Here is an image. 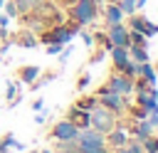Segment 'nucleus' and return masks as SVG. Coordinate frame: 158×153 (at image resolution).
I'll use <instances>...</instances> for the list:
<instances>
[{
    "label": "nucleus",
    "mask_w": 158,
    "mask_h": 153,
    "mask_svg": "<svg viewBox=\"0 0 158 153\" xmlns=\"http://www.w3.org/2000/svg\"><path fill=\"white\" fill-rule=\"evenodd\" d=\"M40 74H42V69H40L37 64H22V67L17 69L20 81H22V84H27V86H30V84H32V81H35Z\"/></svg>",
    "instance_id": "9b49d317"
},
{
    "label": "nucleus",
    "mask_w": 158,
    "mask_h": 153,
    "mask_svg": "<svg viewBox=\"0 0 158 153\" xmlns=\"http://www.w3.org/2000/svg\"><path fill=\"white\" fill-rule=\"evenodd\" d=\"M128 57H131L133 62H148V52H146V47H141V44H128Z\"/></svg>",
    "instance_id": "f3484780"
},
{
    "label": "nucleus",
    "mask_w": 158,
    "mask_h": 153,
    "mask_svg": "<svg viewBox=\"0 0 158 153\" xmlns=\"http://www.w3.org/2000/svg\"><path fill=\"white\" fill-rule=\"evenodd\" d=\"M79 32V27L72 22V25H57L54 30H49V32H42L40 37H37V42H42V44H52V42H59V44H69L72 42V37Z\"/></svg>",
    "instance_id": "7ed1b4c3"
},
{
    "label": "nucleus",
    "mask_w": 158,
    "mask_h": 153,
    "mask_svg": "<svg viewBox=\"0 0 158 153\" xmlns=\"http://www.w3.org/2000/svg\"><path fill=\"white\" fill-rule=\"evenodd\" d=\"M89 126L96 128V131H101V133H109V131L116 126V114L109 111L106 106H101V104L96 101V106L89 109Z\"/></svg>",
    "instance_id": "f03ea898"
},
{
    "label": "nucleus",
    "mask_w": 158,
    "mask_h": 153,
    "mask_svg": "<svg viewBox=\"0 0 158 153\" xmlns=\"http://www.w3.org/2000/svg\"><path fill=\"white\" fill-rule=\"evenodd\" d=\"M109 54H111V62H114V69H116V72H121V69L126 67V62L131 59V57H128V47H111Z\"/></svg>",
    "instance_id": "9d476101"
},
{
    "label": "nucleus",
    "mask_w": 158,
    "mask_h": 153,
    "mask_svg": "<svg viewBox=\"0 0 158 153\" xmlns=\"http://www.w3.org/2000/svg\"><path fill=\"white\" fill-rule=\"evenodd\" d=\"M126 141H128V136L121 131V128H111L109 133H106V146H111V148H118V146H126Z\"/></svg>",
    "instance_id": "2eb2a0df"
},
{
    "label": "nucleus",
    "mask_w": 158,
    "mask_h": 153,
    "mask_svg": "<svg viewBox=\"0 0 158 153\" xmlns=\"http://www.w3.org/2000/svg\"><path fill=\"white\" fill-rule=\"evenodd\" d=\"M89 84H91V74H81V76H79V81H77V89L81 91V89H86Z\"/></svg>",
    "instance_id": "bb28decb"
},
{
    "label": "nucleus",
    "mask_w": 158,
    "mask_h": 153,
    "mask_svg": "<svg viewBox=\"0 0 158 153\" xmlns=\"http://www.w3.org/2000/svg\"><path fill=\"white\" fill-rule=\"evenodd\" d=\"M77 106H79V109H84V111L94 109V106H96V94H94V96H84L81 101H77Z\"/></svg>",
    "instance_id": "393cba45"
},
{
    "label": "nucleus",
    "mask_w": 158,
    "mask_h": 153,
    "mask_svg": "<svg viewBox=\"0 0 158 153\" xmlns=\"http://www.w3.org/2000/svg\"><path fill=\"white\" fill-rule=\"evenodd\" d=\"M2 7H5V15H7V17H17V7H15V2H12V0H5V5H2Z\"/></svg>",
    "instance_id": "a878e982"
},
{
    "label": "nucleus",
    "mask_w": 158,
    "mask_h": 153,
    "mask_svg": "<svg viewBox=\"0 0 158 153\" xmlns=\"http://www.w3.org/2000/svg\"><path fill=\"white\" fill-rule=\"evenodd\" d=\"M67 121H72L79 131H81V128H89V111H84V109H79V106L74 104V106H69V111H67Z\"/></svg>",
    "instance_id": "1a4fd4ad"
},
{
    "label": "nucleus",
    "mask_w": 158,
    "mask_h": 153,
    "mask_svg": "<svg viewBox=\"0 0 158 153\" xmlns=\"http://www.w3.org/2000/svg\"><path fill=\"white\" fill-rule=\"evenodd\" d=\"M133 118H136V121H143V118H148V111H146L143 106H136V109H133Z\"/></svg>",
    "instance_id": "c85d7f7f"
},
{
    "label": "nucleus",
    "mask_w": 158,
    "mask_h": 153,
    "mask_svg": "<svg viewBox=\"0 0 158 153\" xmlns=\"http://www.w3.org/2000/svg\"><path fill=\"white\" fill-rule=\"evenodd\" d=\"M111 153H128V151H126V146H118V148H114Z\"/></svg>",
    "instance_id": "f704fd0d"
},
{
    "label": "nucleus",
    "mask_w": 158,
    "mask_h": 153,
    "mask_svg": "<svg viewBox=\"0 0 158 153\" xmlns=\"http://www.w3.org/2000/svg\"><path fill=\"white\" fill-rule=\"evenodd\" d=\"M116 5L123 10V15H133L136 12V0H116Z\"/></svg>",
    "instance_id": "4be33fe9"
},
{
    "label": "nucleus",
    "mask_w": 158,
    "mask_h": 153,
    "mask_svg": "<svg viewBox=\"0 0 158 153\" xmlns=\"http://www.w3.org/2000/svg\"><path fill=\"white\" fill-rule=\"evenodd\" d=\"M151 133H153V123H151L148 118H143V121H136V126H133V138L143 141V138H148Z\"/></svg>",
    "instance_id": "dca6fc26"
},
{
    "label": "nucleus",
    "mask_w": 158,
    "mask_h": 153,
    "mask_svg": "<svg viewBox=\"0 0 158 153\" xmlns=\"http://www.w3.org/2000/svg\"><path fill=\"white\" fill-rule=\"evenodd\" d=\"M128 27L131 30H138L141 35H146V37H153L156 32H158V25H153V22H148V17L146 15H131L128 17Z\"/></svg>",
    "instance_id": "6e6552de"
},
{
    "label": "nucleus",
    "mask_w": 158,
    "mask_h": 153,
    "mask_svg": "<svg viewBox=\"0 0 158 153\" xmlns=\"http://www.w3.org/2000/svg\"><path fill=\"white\" fill-rule=\"evenodd\" d=\"M77 133H79V128H77L72 121L62 118V121H57V123L52 126L49 138H52V141H69V138H77Z\"/></svg>",
    "instance_id": "0eeeda50"
},
{
    "label": "nucleus",
    "mask_w": 158,
    "mask_h": 153,
    "mask_svg": "<svg viewBox=\"0 0 158 153\" xmlns=\"http://www.w3.org/2000/svg\"><path fill=\"white\" fill-rule=\"evenodd\" d=\"M62 2H69V5H72V2H74V0H62Z\"/></svg>",
    "instance_id": "4c0bfd02"
},
{
    "label": "nucleus",
    "mask_w": 158,
    "mask_h": 153,
    "mask_svg": "<svg viewBox=\"0 0 158 153\" xmlns=\"http://www.w3.org/2000/svg\"><path fill=\"white\" fill-rule=\"evenodd\" d=\"M42 106H44L42 99H35V101H32V111H42Z\"/></svg>",
    "instance_id": "2f4dec72"
},
{
    "label": "nucleus",
    "mask_w": 158,
    "mask_h": 153,
    "mask_svg": "<svg viewBox=\"0 0 158 153\" xmlns=\"http://www.w3.org/2000/svg\"><path fill=\"white\" fill-rule=\"evenodd\" d=\"M2 5H5V0H0V10H2Z\"/></svg>",
    "instance_id": "e433bc0d"
},
{
    "label": "nucleus",
    "mask_w": 158,
    "mask_h": 153,
    "mask_svg": "<svg viewBox=\"0 0 158 153\" xmlns=\"http://www.w3.org/2000/svg\"><path fill=\"white\" fill-rule=\"evenodd\" d=\"M106 89L121 94V96H131L133 94V76H126L123 72L121 74H111L109 81H106Z\"/></svg>",
    "instance_id": "39448f33"
},
{
    "label": "nucleus",
    "mask_w": 158,
    "mask_h": 153,
    "mask_svg": "<svg viewBox=\"0 0 158 153\" xmlns=\"http://www.w3.org/2000/svg\"><path fill=\"white\" fill-rule=\"evenodd\" d=\"M10 25V17L7 15H0V27H7Z\"/></svg>",
    "instance_id": "72a5a7b5"
},
{
    "label": "nucleus",
    "mask_w": 158,
    "mask_h": 153,
    "mask_svg": "<svg viewBox=\"0 0 158 153\" xmlns=\"http://www.w3.org/2000/svg\"><path fill=\"white\" fill-rule=\"evenodd\" d=\"M69 54H72V47H67V49H62V52H59V62L64 64V62L69 59Z\"/></svg>",
    "instance_id": "7c9ffc66"
},
{
    "label": "nucleus",
    "mask_w": 158,
    "mask_h": 153,
    "mask_svg": "<svg viewBox=\"0 0 158 153\" xmlns=\"http://www.w3.org/2000/svg\"><path fill=\"white\" fill-rule=\"evenodd\" d=\"M153 133H158V126H156V128H153Z\"/></svg>",
    "instance_id": "58836bf2"
},
{
    "label": "nucleus",
    "mask_w": 158,
    "mask_h": 153,
    "mask_svg": "<svg viewBox=\"0 0 158 153\" xmlns=\"http://www.w3.org/2000/svg\"><path fill=\"white\" fill-rule=\"evenodd\" d=\"M96 12H99L96 0H74V2L69 5V17H72V22H74L77 27L91 25V22L96 20Z\"/></svg>",
    "instance_id": "f257e3e1"
},
{
    "label": "nucleus",
    "mask_w": 158,
    "mask_h": 153,
    "mask_svg": "<svg viewBox=\"0 0 158 153\" xmlns=\"http://www.w3.org/2000/svg\"><path fill=\"white\" fill-rule=\"evenodd\" d=\"M126 151H128V153H146L138 138H128V141H126Z\"/></svg>",
    "instance_id": "b1692460"
},
{
    "label": "nucleus",
    "mask_w": 158,
    "mask_h": 153,
    "mask_svg": "<svg viewBox=\"0 0 158 153\" xmlns=\"http://www.w3.org/2000/svg\"><path fill=\"white\" fill-rule=\"evenodd\" d=\"M153 153H158V151H153Z\"/></svg>",
    "instance_id": "a19ab883"
},
{
    "label": "nucleus",
    "mask_w": 158,
    "mask_h": 153,
    "mask_svg": "<svg viewBox=\"0 0 158 153\" xmlns=\"http://www.w3.org/2000/svg\"><path fill=\"white\" fill-rule=\"evenodd\" d=\"M114 2H116V0H114Z\"/></svg>",
    "instance_id": "79ce46f5"
},
{
    "label": "nucleus",
    "mask_w": 158,
    "mask_h": 153,
    "mask_svg": "<svg viewBox=\"0 0 158 153\" xmlns=\"http://www.w3.org/2000/svg\"><path fill=\"white\" fill-rule=\"evenodd\" d=\"M96 101L101 104V106H106L109 111H114L116 116L126 109V96H121V94H116V91H111V89H106V84L96 91Z\"/></svg>",
    "instance_id": "20e7f679"
},
{
    "label": "nucleus",
    "mask_w": 158,
    "mask_h": 153,
    "mask_svg": "<svg viewBox=\"0 0 158 153\" xmlns=\"http://www.w3.org/2000/svg\"><path fill=\"white\" fill-rule=\"evenodd\" d=\"M141 146H143V151H146V153L158 151V136H153V133H151L148 138H143V141H141Z\"/></svg>",
    "instance_id": "aec40b11"
},
{
    "label": "nucleus",
    "mask_w": 158,
    "mask_h": 153,
    "mask_svg": "<svg viewBox=\"0 0 158 153\" xmlns=\"http://www.w3.org/2000/svg\"><path fill=\"white\" fill-rule=\"evenodd\" d=\"M79 37L84 39V44H86V47H91V44H94V35H89V32H84V27H79Z\"/></svg>",
    "instance_id": "cd10ccee"
},
{
    "label": "nucleus",
    "mask_w": 158,
    "mask_h": 153,
    "mask_svg": "<svg viewBox=\"0 0 158 153\" xmlns=\"http://www.w3.org/2000/svg\"><path fill=\"white\" fill-rule=\"evenodd\" d=\"M79 153H111L109 146H77Z\"/></svg>",
    "instance_id": "412c9836"
},
{
    "label": "nucleus",
    "mask_w": 158,
    "mask_h": 153,
    "mask_svg": "<svg viewBox=\"0 0 158 153\" xmlns=\"http://www.w3.org/2000/svg\"><path fill=\"white\" fill-rule=\"evenodd\" d=\"M0 153H10V146H5V143H0Z\"/></svg>",
    "instance_id": "c9c22d12"
},
{
    "label": "nucleus",
    "mask_w": 158,
    "mask_h": 153,
    "mask_svg": "<svg viewBox=\"0 0 158 153\" xmlns=\"http://www.w3.org/2000/svg\"><path fill=\"white\" fill-rule=\"evenodd\" d=\"M40 116H35V123H44V118H47V114H42V111H37Z\"/></svg>",
    "instance_id": "473e14b6"
},
{
    "label": "nucleus",
    "mask_w": 158,
    "mask_h": 153,
    "mask_svg": "<svg viewBox=\"0 0 158 153\" xmlns=\"http://www.w3.org/2000/svg\"><path fill=\"white\" fill-rule=\"evenodd\" d=\"M106 39L111 42V47H128V27L123 22L118 25H106Z\"/></svg>",
    "instance_id": "423d86ee"
},
{
    "label": "nucleus",
    "mask_w": 158,
    "mask_h": 153,
    "mask_svg": "<svg viewBox=\"0 0 158 153\" xmlns=\"http://www.w3.org/2000/svg\"><path fill=\"white\" fill-rule=\"evenodd\" d=\"M136 106H143L148 114H151V111H158V96H153V94H148V91H138Z\"/></svg>",
    "instance_id": "4468645a"
},
{
    "label": "nucleus",
    "mask_w": 158,
    "mask_h": 153,
    "mask_svg": "<svg viewBox=\"0 0 158 153\" xmlns=\"http://www.w3.org/2000/svg\"><path fill=\"white\" fill-rule=\"evenodd\" d=\"M62 47H64V44L52 42V44H47V54H59V52H62Z\"/></svg>",
    "instance_id": "c756f323"
},
{
    "label": "nucleus",
    "mask_w": 158,
    "mask_h": 153,
    "mask_svg": "<svg viewBox=\"0 0 158 153\" xmlns=\"http://www.w3.org/2000/svg\"><path fill=\"white\" fill-rule=\"evenodd\" d=\"M42 153H52V151H42Z\"/></svg>",
    "instance_id": "ea45409f"
},
{
    "label": "nucleus",
    "mask_w": 158,
    "mask_h": 153,
    "mask_svg": "<svg viewBox=\"0 0 158 153\" xmlns=\"http://www.w3.org/2000/svg\"><path fill=\"white\" fill-rule=\"evenodd\" d=\"M15 7H17V15H32L37 12L40 7H44L47 0H12Z\"/></svg>",
    "instance_id": "f8f14e48"
},
{
    "label": "nucleus",
    "mask_w": 158,
    "mask_h": 153,
    "mask_svg": "<svg viewBox=\"0 0 158 153\" xmlns=\"http://www.w3.org/2000/svg\"><path fill=\"white\" fill-rule=\"evenodd\" d=\"M123 10L116 5V2H109L106 7H104V20H106V25H118V22H123Z\"/></svg>",
    "instance_id": "ddd939ff"
},
{
    "label": "nucleus",
    "mask_w": 158,
    "mask_h": 153,
    "mask_svg": "<svg viewBox=\"0 0 158 153\" xmlns=\"http://www.w3.org/2000/svg\"><path fill=\"white\" fill-rule=\"evenodd\" d=\"M15 44H17V47H27V49H30V47H37V37H35L32 32H20V35H17V39H15Z\"/></svg>",
    "instance_id": "a211bd4d"
},
{
    "label": "nucleus",
    "mask_w": 158,
    "mask_h": 153,
    "mask_svg": "<svg viewBox=\"0 0 158 153\" xmlns=\"http://www.w3.org/2000/svg\"><path fill=\"white\" fill-rule=\"evenodd\" d=\"M0 143H5V146H10V148H15V151H25V146H22L20 141H15V138H12V133H5Z\"/></svg>",
    "instance_id": "5701e85b"
},
{
    "label": "nucleus",
    "mask_w": 158,
    "mask_h": 153,
    "mask_svg": "<svg viewBox=\"0 0 158 153\" xmlns=\"http://www.w3.org/2000/svg\"><path fill=\"white\" fill-rule=\"evenodd\" d=\"M128 42H131V44H141V47H146L148 37H146V35H141L138 30H131V27H128Z\"/></svg>",
    "instance_id": "6ab92c4d"
}]
</instances>
